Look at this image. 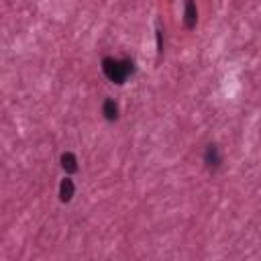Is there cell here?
<instances>
[{
	"label": "cell",
	"mask_w": 261,
	"mask_h": 261,
	"mask_svg": "<svg viewBox=\"0 0 261 261\" xmlns=\"http://www.w3.org/2000/svg\"><path fill=\"white\" fill-rule=\"evenodd\" d=\"M184 23H186V29H196V23H198V9H196V3L194 0H186V9H184Z\"/></svg>",
	"instance_id": "3957f363"
},
{
	"label": "cell",
	"mask_w": 261,
	"mask_h": 261,
	"mask_svg": "<svg viewBox=\"0 0 261 261\" xmlns=\"http://www.w3.org/2000/svg\"><path fill=\"white\" fill-rule=\"evenodd\" d=\"M204 164L208 170H218L220 164H222V157H220V151H218V145H208L206 151H204Z\"/></svg>",
	"instance_id": "7a4b0ae2"
},
{
	"label": "cell",
	"mask_w": 261,
	"mask_h": 261,
	"mask_svg": "<svg viewBox=\"0 0 261 261\" xmlns=\"http://www.w3.org/2000/svg\"><path fill=\"white\" fill-rule=\"evenodd\" d=\"M102 114H104L106 120L114 122V120L118 118V104H116L112 98H106V100L102 102Z\"/></svg>",
	"instance_id": "5b68a950"
},
{
	"label": "cell",
	"mask_w": 261,
	"mask_h": 261,
	"mask_svg": "<svg viewBox=\"0 0 261 261\" xmlns=\"http://www.w3.org/2000/svg\"><path fill=\"white\" fill-rule=\"evenodd\" d=\"M161 35H164V31L161 29H157V55H161L164 53V41H161Z\"/></svg>",
	"instance_id": "52a82bcc"
},
{
	"label": "cell",
	"mask_w": 261,
	"mask_h": 261,
	"mask_svg": "<svg viewBox=\"0 0 261 261\" xmlns=\"http://www.w3.org/2000/svg\"><path fill=\"white\" fill-rule=\"evenodd\" d=\"M74 194H76L74 180L63 178V180H61V184H59V200H61V202H72Z\"/></svg>",
	"instance_id": "277c9868"
},
{
	"label": "cell",
	"mask_w": 261,
	"mask_h": 261,
	"mask_svg": "<svg viewBox=\"0 0 261 261\" xmlns=\"http://www.w3.org/2000/svg\"><path fill=\"white\" fill-rule=\"evenodd\" d=\"M102 72L104 76L114 82V84H124L128 80V76L135 74V61L133 59H114V57H104L102 59Z\"/></svg>",
	"instance_id": "6da1fadb"
},
{
	"label": "cell",
	"mask_w": 261,
	"mask_h": 261,
	"mask_svg": "<svg viewBox=\"0 0 261 261\" xmlns=\"http://www.w3.org/2000/svg\"><path fill=\"white\" fill-rule=\"evenodd\" d=\"M61 168H63V172L66 174H76L78 172V159H76V155L74 153H70V151H66L63 155H61Z\"/></svg>",
	"instance_id": "8992f818"
}]
</instances>
